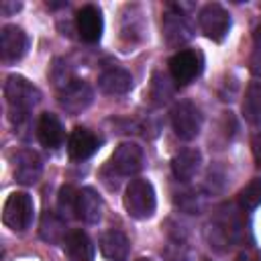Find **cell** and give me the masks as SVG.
<instances>
[{"label":"cell","instance_id":"cell-25","mask_svg":"<svg viewBox=\"0 0 261 261\" xmlns=\"http://www.w3.org/2000/svg\"><path fill=\"white\" fill-rule=\"evenodd\" d=\"M239 206L245 212H251L261 206V177H253L237 196Z\"/></svg>","mask_w":261,"mask_h":261},{"label":"cell","instance_id":"cell-31","mask_svg":"<svg viewBox=\"0 0 261 261\" xmlns=\"http://www.w3.org/2000/svg\"><path fill=\"white\" fill-rule=\"evenodd\" d=\"M234 261H261V253L255 251V249H245V251H241L237 255Z\"/></svg>","mask_w":261,"mask_h":261},{"label":"cell","instance_id":"cell-6","mask_svg":"<svg viewBox=\"0 0 261 261\" xmlns=\"http://www.w3.org/2000/svg\"><path fill=\"white\" fill-rule=\"evenodd\" d=\"M198 24L200 31L214 43H222L230 31V14L228 10L218 2H208L198 12Z\"/></svg>","mask_w":261,"mask_h":261},{"label":"cell","instance_id":"cell-29","mask_svg":"<svg viewBox=\"0 0 261 261\" xmlns=\"http://www.w3.org/2000/svg\"><path fill=\"white\" fill-rule=\"evenodd\" d=\"M251 151H253V159L255 165L261 169V133H255L251 139Z\"/></svg>","mask_w":261,"mask_h":261},{"label":"cell","instance_id":"cell-19","mask_svg":"<svg viewBox=\"0 0 261 261\" xmlns=\"http://www.w3.org/2000/svg\"><path fill=\"white\" fill-rule=\"evenodd\" d=\"M98 247H100L102 257L108 261H126L128 251H130V243H128L126 234L118 228H110V230L102 232Z\"/></svg>","mask_w":261,"mask_h":261},{"label":"cell","instance_id":"cell-21","mask_svg":"<svg viewBox=\"0 0 261 261\" xmlns=\"http://www.w3.org/2000/svg\"><path fill=\"white\" fill-rule=\"evenodd\" d=\"M67 232L69 230H65V218L59 212H53V210H45L43 212L41 224H39V237L45 243L59 245V243H63Z\"/></svg>","mask_w":261,"mask_h":261},{"label":"cell","instance_id":"cell-23","mask_svg":"<svg viewBox=\"0 0 261 261\" xmlns=\"http://www.w3.org/2000/svg\"><path fill=\"white\" fill-rule=\"evenodd\" d=\"M122 39L128 41H139L143 37V10L137 4H128L122 12Z\"/></svg>","mask_w":261,"mask_h":261},{"label":"cell","instance_id":"cell-8","mask_svg":"<svg viewBox=\"0 0 261 261\" xmlns=\"http://www.w3.org/2000/svg\"><path fill=\"white\" fill-rule=\"evenodd\" d=\"M94 100V90L92 86L86 82V80H80V77H73L69 80L65 86H61L57 90V102L59 106L69 112V114H80L84 112Z\"/></svg>","mask_w":261,"mask_h":261},{"label":"cell","instance_id":"cell-13","mask_svg":"<svg viewBox=\"0 0 261 261\" xmlns=\"http://www.w3.org/2000/svg\"><path fill=\"white\" fill-rule=\"evenodd\" d=\"M75 27H77V33L80 37L94 45L102 39V31H104V18H102V12L98 6L94 4H86L77 10L75 14Z\"/></svg>","mask_w":261,"mask_h":261},{"label":"cell","instance_id":"cell-22","mask_svg":"<svg viewBox=\"0 0 261 261\" xmlns=\"http://www.w3.org/2000/svg\"><path fill=\"white\" fill-rule=\"evenodd\" d=\"M241 112L251 126L261 124V82H251L247 86L241 102Z\"/></svg>","mask_w":261,"mask_h":261},{"label":"cell","instance_id":"cell-10","mask_svg":"<svg viewBox=\"0 0 261 261\" xmlns=\"http://www.w3.org/2000/svg\"><path fill=\"white\" fill-rule=\"evenodd\" d=\"M143 161H145L143 149L133 141H124L114 149L108 167L116 171V175H135L141 171Z\"/></svg>","mask_w":261,"mask_h":261},{"label":"cell","instance_id":"cell-27","mask_svg":"<svg viewBox=\"0 0 261 261\" xmlns=\"http://www.w3.org/2000/svg\"><path fill=\"white\" fill-rule=\"evenodd\" d=\"M175 204H177L184 212H188V214H198V212L202 210V206H204V200H202V196H198L194 190H186V192H179V194L175 196Z\"/></svg>","mask_w":261,"mask_h":261},{"label":"cell","instance_id":"cell-11","mask_svg":"<svg viewBox=\"0 0 261 261\" xmlns=\"http://www.w3.org/2000/svg\"><path fill=\"white\" fill-rule=\"evenodd\" d=\"M29 51V35L16 24H4L0 31V57L4 63L20 61Z\"/></svg>","mask_w":261,"mask_h":261},{"label":"cell","instance_id":"cell-34","mask_svg":"<svg viewBox=\"0 0 261 261\" xmlns=\"http://www.w3.org/2000/svg\"><path fill=\"white\" fill-rule=\"evenodd\" d=\"M137 261H151V259H145V257H141V259H137Z\"/></svg>","mask_w":261,"mask_h":261},{"label":"cell","instance_id":"cell-24","mask_svg":"<svg viewBox=\"0 0 261 261\" xmlns=\"http://www.w3.org/2000/svg\"><path fill=\"white\" fill-rule=\"evenodd\" d=\"M173 90H175V84H173V80H171L169 73L153 71L149 96H151V100H153L155 104H165V102L173 96Z\"/></svg>","mask_w":261,"mask_h":261},{"label":"cell","instance_id":"cell-33","mask_svg":"<svg viewBox=\"0 0 261 261\" xmlns=\"http://www.w3.org/2000/svg\"><path fill=\"white\" fill-rule=\"evenodd\" d=\"M253 43H255V47L257 49H261V22L255 27V31H253Z\"/></svg>","mask_w":261,"mask_h":261},{"label":"cell","instance_id":"cell-9","mask_svg":"<svg viewBox=\"0 0 261 261\" xmlns=\"http://www.w3.org/2000/svg\"><path fill=\"white\" fill-rule=\"evenodd\" d=\"M161 24H163V41L167 47H179L192 39V27L181 10V4H167Z\"/></svg>","mask_w":261,"mask_h":261},{"label":"cell","instance_id":"cell-14","mask_svg":"<svg viewBox=\"0 0 261 261\" xmlns=\"http://www.w3.org/2000/svg\"><path fill=\"white\" fill-rule=\"evenodd\" d=\"M98 88L108 96H122L133 88V73L116 63L106 65L98 75Z\"/></svg>","mask_w":261,"mask_h":261},{"label":"cell","instance_id":"cell-7","mask_svg":"<svg viewBox=\"0 0 261 261\" xmlns=\"http://www.w3.org/2000/svg\"><path fill=\"white\" fill-rule=\"evenodd\" d=\"M171 126L181 141H192L200 135L202 112L192 100H179L171 108Z\"/></svg>","mask_w":261,"mask_h":261},{"label":"cell","instance_id":"cell-3","mask_svg":"<svg viewBox=\"0 0 261 261\" xmlns=\"http://www.w3.org/2000/svg\"><path fill=\"white\" fill-rule=\"evenodd\" d=\"M122 202H124V210L128 216H133L137 220L151 218L155 214V208H157V196H155L153 184L145 177L130 179L126 190H124Z\"/></svg>","mask_w":261,"mask_h":261},{"label":"cell","instance_id":"cell-18","mask_svg":"<svg viewBox=\"0 0 261 261\" xmlns=\"http://www.w3.org/2000/svg\"><path fill=\"white\" fill-rule=\"evenodd\" d=\"M202 163V153L196 147H186L171 157V173L177 181H190Z\"/></svg>","mask_w":261,"mask_h":261},{"label":"cell","instance_id":"cell-16","mask_svg":"<svg viewBox=\"0 0 261 261\" xmlns=\"http://www.w3.org/2000/svg\"><path fill=\"white\" fill-rule=\"evenodd\" d=\"M102 198L98 192L90 186H84L77 190V204H75V218L84 220L86 224H98L102 218Z\"/></svg>","mask_w":261,"mask_h":261},{"label":"cell","instance_id":"cell-26","mask_svg":"<svg viewBox=\"0 0 261 261\" xmlns=\"http://www.w3.org/2000/svg\"><path fill=\"white\" fill-rule=\"evenodd\" d=\"M75 204H77V190L73 186H63L59 190V196H57V208H59V214L65 218V216H75Z\"/></svg>","mask_w":261,"mask_h":261},{"label":"cell","instance_id":"cell-28","mask_svg":"<svg viewBox=\"0 0 261 261\" xmlns=\"http://www.w3.org/2000/svg\"><path fill=\"white\" fill-rule=\"evenodd\" d=\"M49 75H51V80L55 82L57 88H61V86H65L69 80H73V73H71V69L67 67V63H65L63 59H55V61H53Z\"/></svg>","mask_w":261,"mask_h":261},{"label":"cell","instance_id":"cell-17","mask_svg":"<svg viewBox=\"0 0 261 261\" xmlns=\"http://www.w3.org/2000/svg\"><path fill=\"white\" fill-rule=\"evenodd\" d=\"M63 253L69 261H94V243L82 228H71L63 239Z\"/></svg>","mask_w":261,"mask_h":261},{"label":"cell","instance_id":"cell-15","mask_svg":"<svg viewBox=\"0 0 261 261\" xmlns=\"http://www.w3.org/2000/svg\"><path fill=\"white\" fill-rule=\"evenodd\" d=\"M100 137L86 126H75L67 139V153L73 161H86L100 149Z\"/></svg>","mask_w":261,"mask_h":261},{"label":"cell","instance_id":"cell-5","mask_svg":"<svg viewBox=\"0 0 261 261\" xmlns=\"http://www.w3.org/2000/svg\"><path fill=\"white\" fill-rule=\"evenodd\" d=\"M204 69V57L198 49H179L167 61V71L175 86H188Z\"/></svg>","mask_w":261,"mask_h":261},{"label":"cell","instance_id":"cell-20","mask_svg":"<svg viewBox=\"0 0 261 261\" xmlns=\"http://www.w3.org/2000/svg\"><path fill=\"white\" fill-rule=\"evenodd\" d=\"M37 139L47 149H57L63 143L65 133H63V124L57 118V114L43 112L39 116V120H37Z\"/></svg>","mask_w":261,"mask_h":261},{"label":"cell","instance_id":"cell-32","mask_svg":"<svg viewBox=\"0 0 261 261\" xmlns=\"http://www.w3.org/2000/svg\"><path fill=\"white\" fill-rule=\"evenodd\" d=\"M20 6H22L20 2H8V0H2V2H0V12H2L4 16H8V14L20 10Z\"/></svg>","mask_w":261,"mask_h":261},{"label":"cell","instance_id":"cell-30","mask_svg":"<svg viewBox=\"0 0 261 261\" xmlns=\"http://www.w3.org/2000/svg\"><path fill=\"white\" fill-rule=\"evenodd\" d=\"M249 71L255 77H261V49H257L251 57H249Z\"/></svg>","mask_w":261,"mask_h":261},{"label":"cell","instance_id":"cell-2","mask_svg":"<svg viewBox=\"0 0 261 261\" xmlns=\"http://www.w3.org/2000/svg\"><path fill=\"white\" fill-rule=\"evenodd\" d=\"M4 98H6V104H8L10 122L14 126H20L29 118V112L41 102L43 94L27 77H22L18 73H10L4 82Z\"/></svg>","mask_w":261,"mask_h":261},{"label":"cell","instance_id":"cell-1","mask_svg":"<svg viewBox=\"0 0 261 261\" xmlns=\"http://www.w3.org/2000/svg\"><path fill=\"white\" fill-rule=\"evenodd\" d=\"M249 234V222H245V210L234 204H222L216 214L212 216L206 237L210 247L216 251H228L237 243L247 241Z\"/></svg>","mask_w":261,"mask_h":261},{"label":"cell","instance_id":"cell-12","mask_svg":"<svg viewBox=\"0 0 261 261\" xmlns=\"http://www.w3.org/2000/svg\"><path fill=\"white\" fill-rule=\"evenodd\" d=\"M12 173L18 184L33 186L39 181V177L43 173V159L39 157V153L31 151V149H20L12 157Z\"/></svg>","mask_w":261,"mask_h":261},{"label":"cell","instance_id":"cell-4","mask_svg":"<svg viewBox=\"0 0 261 261\" xmlns=\"http://www.w3.org/2000/svg\"><path fill=\"white\" fill-rule=\"evenodd\" d=\"M35 218V202L27 192H12L2 208V222L14 230V232H24L31 228Z\"/></svg>","mask_w":261,"mask_h":261}]
</instances>
